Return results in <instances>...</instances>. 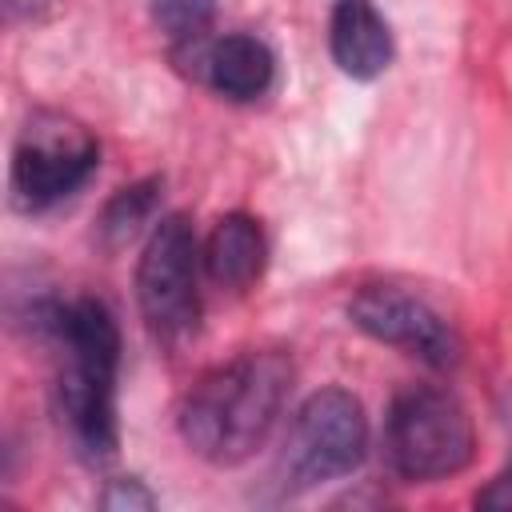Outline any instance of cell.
<instances>
[{"label":"cell","instance_id":"obj_1","mask_svg":"<svg viewBox=\"0 0 512 512\" xmlns=\"http://www.w3.org/2000/svg\"><path fill=\"white\" fill-rule=\"evenodd\" d=\"M292 388V360L284 352H240L208 368L180 400L176 428L208 464L232 468L248 460L280 420Z\"/></svg>","mask_w":512,"mask_h":512},{"label":"cell","instance_id":"obj_2","mask_svg":"<svg viewBox=\"0 0 512 512\" xmlns=\"http://www.w3.org/2000/svg\"><path fill=\"white\" fill-rule=\"evenodd\" d=\"M36 328L64 348V368L56 376V408L84 456L108 460L116 452V368H120V328L104 300H44L36 308Z\"/></svg>","mask_w":512,"mask_h":512},{"label":"cell","instance_id":"obj_3","mask_svg":"<svg viewBox=\"0 0 512 512\" xmlns=\"http://www.w3.org/2000/svg\"><path fill=\"white\" fill-rule=\"evenodd\" d=\"M476 456L468 408L432 384L404 388L384 416V460L400 480L428 484L464 472Z\"/></svg>","mask_w":512,"mask_h":512},{"label":"cell","instance_id":"obj_4","mask_svg":"<svg viewBox=\"0 0 512 512\" xmlns=\"http://www.w3.org/2000/svg\"><path fill=\"white\" fill-rule=\"evenodd\" d=\"M200 244L188 216L156 220L136 260V304L152 336L176 344L200 324Z\"/></svg>","mask_w":512,"mask_h":512},{"label":"cell","instance_id":"obj_5","mask_svg":"<svg viewBox=\"0 0 512 512\" xmlns=\"http://www.w3.org/2000/svg\"><path fill=\"white\" fill-rule=\"evenodd\" d=\"M368 456V416L348 388L312 392L284 440V488L308 492L324 480H340Z\"/></svg>","mask_w":512,"mask_h":512},{"label":"cell","instance_id":"obj_6","mask_svg":"<svg viewBox=\"0 0 512 512\" xmlns=\"http://www.w3.org/2000/svg\"><path fill=\"white\" fill-rule=\"evenodd\" d=\"M100 144L96 136L60 116V112H32L16 148H12V200L24 212H44L72 196L96 168Z\"/></svg>","mask_w":512,"mask_h":512},{"label":"cell","instance_id":"obj_7","mask_svg":"<svg viewBox=\"0 0 512 512\" xmlns=\"http://www.w3.org/2000/svg\"><path fill=\"white\" fill-rule=\"evenodd\" d=\"M348 320L380 340L392 344L408 356H416L420 364L448 372L464 360V340L460 332L420 296L396 288V284H364L352 300H348Z\"/></svg>","mask_w":512,"mask_h":512},{"label":"cell","instance_id":"obj_8","mask_svg":"<svg viewBox=\"0 0 512 512\" xmlns=\"http://www.w3.org/2000/svg\"><path fill=\"white\" fill-rule=\"evenodd\" d=\"M328 52L352 80H376L392 64V28L372 0H332Z\"/></svg>","mask_w":512,"mask_h":512},{"label":"cell","instance_id":"obj_9","mask_svg":"<svg viewBox=\"0 0 512 512\" xmlns=\"http://www.w3.org/2000/svg\"><path fill=\"white\" fill-rule=\"evenodd\" d=\"M200 72L208 80L212 92H220L224 100H260L272 88L276 76V60L272 48L252 36V32H228L220 40H212L200 52Z\"/></svg>","mask_w":512,"mask_h":512},{"label":"cell","instance_id":"obj_10","mask_svg":"<svg viewBox=\"0 0 512 512\" xmlns=\"http://www.w3.org/2000/svg\"><path fill=\"white\" fill-rule=\"evenodd\" d=\"M200 260H204V272H208L212 284L232 288V292H244L248 284L260 280L264 260H268V240H264L260 220H252L248 212L220 216L216 228L204 240Z\"/></svg>","mask_w":512,"mask_h":512},{"label":"cell","instance_id":"obj_11","mask_svg":"<svg viewBox=\"0 0 512 512\" xmlns=\"http://www.w3.org/2000/svg\"><path fill=\"white\" fill-rule=\"evenodd\" d=\"M156 200H160V180L148 176V180H136V184H124L112 192V200L104 204L100 220H96V232H100V244L104 248H124L156 212Z\"/></svg>","mask_w":512,"mask_h":512},{"label":"cell","instance_id":"obj_12","mask_svg":"<svg viewBox=\"0 0 512 512\" xmlns=\"http://www.w3.org/2000/svg\"><path fill=\"white\" fill-rule=\"evenodd\" d=\"M148 12L172 44H196L212 24L216 0H148Z\"/></svg>","mask_w":512,"mask_h":512},{"label":"cell","instance_id":"obj_13","mask_svg":"<svg viewBox=\"0 0 512 512\" xmlns=\"http://www.w3.org/2000/svg\"><path fill=\"white\" fill-rule=\"evenodd\" d=\"M100 504L104 508H112V512H136V508H156V496L136 480V476H128V480H112L108 484V492L100 496Z\"/></svg>","mask_w":512,"mask_h":512},{"label":"cell","instance_id":"obj_14","mask_svg":"<svg viewBox=\"0 0 512 512\" xmlns=\"http://www.w3.org/2000/svg\"><path fill=\"white\" fill-rule=\"evenodd\" d=\"M476 508H492V512H512V464L504 472H496L480 492H476Z\"/></svg>","mask_w":512,"mask_h":512}]
</instances>
